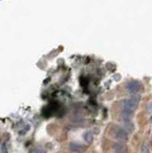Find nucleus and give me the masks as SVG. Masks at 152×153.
<instances>
[{
	"label": "nucleus",
	"instance_id": "6",
	"mask_svg": "<svg viewBox=\"0 0 152 153\" xmlns=\"http://www.w3.org/2000/svg\"><path fill=\"white\" fill-rule=\"evenodd\" d=\"M93 133H92L91 131H86L84 132V134H83V139L87 143H91L93 142Z\"/></svg>",
	"mask_w": 152,
	"mask_h": 153
},
{
	"label": "nucleus",
	"instance_id": "7",
	"mask_svg": "<svg viewBox=\"0 0 152 153\" xmlns=\"http://www.w3.org/2000/svg\"><path fill=\"white\" fill-rule=\"evenodd\" d=\"M121 116L123 117L124 119L128 120V119H130L131 117L133 116V112H132V111H128V110H123V109H121Z\"/></svg>",
	"mask_w": 152,
	"mask_h": 153
},
{
	"label": "nucleus",
	"instance_id": "1",
	"mask_svg": "<svg viewBox=\"0 0 152 153\" xmlns=\"http://www.w3.org/2000/svg\"><path fill=\"white\" fill-rule=\"evenodd\" d=\"M139 98L137 99H124L120 103L121 108L123 110H128V111H132L134 112V110H136V108L138 107L139 104Z\"/></svg>",
	"mask_w": 152,
	"mask_h": 153
},
{
	"label": "nucleus",
	"instance_id": "8",
	"mask_svg": "<svg viewBox=\"0 0 152 153\" xmlns=\"http://www.w3.org/2000/svg\"><path fill=\"white\" fill-rule=\"evenodd\" d=\"M33 153H46V150L41 148H37L34 149V151H33Z\"/></svg>",
	"mask_w": 152,
	"mask_h": 153
},
{
	"label": "nucleus",
	"instance_id": "11",
	"mask_svg": "<svg viewBox=\"0 0 152 153\" xmlns=\"http://www.w3.org/2000/svg\"><path fill=\"white\" fill-rule=\"evenodd\" d=\"M150 121H151V122H152V116H151V117H150Z\"/></svg>",
	"mask_w": 152,
	"mask_h": 153
},
{
	"label": "nucleus",
	"instance_id": "9",
	"mask_svg": "<svg viewBox=\"0 0 152 153\" xmlns=\"http://www.w3.org/2000/svg\"><path fill=\"white\" fill-rule=\"evenodd\" d=\"M148 111H150V112H151V111H152V103H150V104H148Z\"/></svg>",
	"mask_w": 152,
	"mask_h": 153
},
{
	"label": "nucleus",
	"instance_id": "4",
	"mask_svg": "<svg viewBox=\"0 0 152 153\" xmlns=\"http://www.w3.org/2000/svg\"><path fill=\"white\" fill-rule=\"evenodd\" d=\"M69 148L71 151L76 152V153H81L83 151H85V149H86L84 146L80 145V143H70Z\"/></svg>",
	"mask_w": 152,
	"mask_h": 153
},
{
	"label": "nucleus",
	"instance_id": "10",
	"mask_svg": "<svg viewBox=\"0 0 152 153\" xmlns=\"http://www.w3.org/2000/svg\"><path fill=\"white\" fill-rule=\"evenodd\" d=\"M115 77H116L115 79L117 80H118L119 79H121V75H118V74H117V75H115Z\"/></svg>",
	"mask_w": 152,
	"mask_h": 153
},
{
	"label": "nucleus",
	"instance_id": "5",
	"mask_svg": "<svg viewBox=\"0 0 152 153\" xmlns=\"http://www.w3.org/2000/svg\"><path fill=\"white\" fill-rule=\"evenodd\" d=\"M113 149L116 153H127L128 148L123 143H117L113 146Z\"/></svg>",
	"mask_w": 152,
	"mask_h": 153
},
{
	"label": "nucleus",
	"instance_id": "3",
	"mask_svg": "<svg viewBox=\"0 0 152 153\" xmlns=\"http://www.w3.org/2000/svg\"><path fill=\"white\" fill-rule=\"evenodd\" d=\"M126 89L128 90V92L131 93V94L137 93L141 89V83H140L138 80H131V82L127 83Z\"/></svg>",
	"mask_w": 152,
	"mask_h": 153
},
{
	"label": "nucleus",
	"instance_id": "2",
	"mask_svg": "<svg viewBox=\"0 0 152 153\" xmlns=\"http://www.w3.org/2000/svg\"><path fill=\"white\" fill-rule=\"evenodd\" d=\"M111 134L113 135V137L115 139L119 140L120 142H126L128 140V134L127 132L123 129V128H120L118 126H114L113 129L111 130Z\"/></svg>",
	"mask_w": 152,
	"mask_h": 153
}]
</instances>
